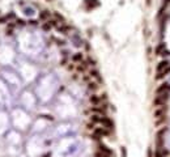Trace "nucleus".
<instances>
[{
	"label": "nucleus",
	"mask_w": 170,
	"mask_h": 157,
	"mask_svg": "<svg viewBox=\"0 0 170 157\" xmlns=\"http://www.w3.org/2000/svg\"><path fill=\"white\" fill-rule=\"evenodd\" d=\"M167 97L169 94H157L154 100H153V105L154 106H164L167 101Z\"/></svg>",
	"instance_id": "obj_1"
},
{
	"label": "nucleus",
	"mask_w": 170,
	"mask_h": 157,
	"mask_svg": "<svg viewBox=\"0 0 170 157\" xmlns=\"http://www.w3.org/2000/svg\"><path fill=\"white\" fill-rule=\"evenodd\" d=\"M107 135H109V130L103 128V127H98V128H96V130H94L93 139L98 140V139H101L102 136H107Z\"/></svg>",
	"instance_id": "obj_2"
},
{
	"label": "nucleus",
	"mask_w": 170,
	"mask_h": 157,
	"mask_svg": "<svg viewBox=\"0 0 170 157\" xmlns=\"http://www.w3.org/2000/svg\"><path fill=\"white\" fill-rule=\"evenodd\" d=\"M170 92V85L167 83H164L156 89V94H169Z\"/></svg>",
	"instance_id": "obj_3"
},
{
	"label": "nucleus",
	"mask_w": 170,
	"mask_h": 157,
	"mask_svg": "<svg viewBox=\"0 0 170 157\" xmlns=\"http://www.w3.org/2000/svg\"><path fill=\"white\" fill-rule=\"evenodd\" d=\"M99 123H101L102 127H103V128H106V130H111L114 127L113 122H111L109 118H106V117H102L101 120H99Z\"/></svg>",
	"instance_id": "obj_4"
},
{
	"label": "nucleus",
	"mask_w": 170,
	"mask_h": 157,
	"mask_svg": "<svg viewBox=\"0 0 170 157\" xmlns=\"http://www.w3.org/2000/svg\"><path fill=\"white\" fill-rule=\"evenodd\" d=\"M169 156V152L166 151L162 147H157L156 151H154V157H167Z\"/></svg>",
	"instance_id": "obj_5"
},
{
	"label": "nucleus",
	"mask_w": 170,
	"mask_h": 157,
	"mask_svg": "<svg viewBox=\"0 0 170 157\" xmlns=\"http://www.w3.org/2000/svg\"><path fill=\"white\" fill-rule=\"evenodd\" d=\"M165 114H166V109L165 107H160L157 110H154V118H165Z\"/></svg>",
	"instance_id": "obj_6"
},
{
	"label": "nucleus",
	"mask_w": 170,
	"mask_h": 157,
	"mask_svg": "<svg viewBox=\"0 0 170 157\" xmlns=\"http://www.w3.org/2000/svg\"><path fill=\"white\" fill-rule=\"evenodd\" d=\"M167 67H170L169 66V62H167V60H162V62L158 63V66H157V72L164 71V69H166Z\"/></svg>",
	"instance_id": "obj_7"
},
{
	"label": "nucleus",
	"mask_w": 170,
	"mask_h": 157,
	"mask_svg": "<svg viewBox=\"0 0 170 157\" xmlns=\"http://www.w3.org/2000/svg\"><path fill=\"white\" fill-rule=\"evenodd\" d=\"M85 5H86L88 9H90V8H94V7L98 5V1L97 0H85Z\"/></svg>",
	"instance_id": "obj_8"
},
{
	"label": "nucleus",
	"mask_w": 170,
	"mask_h": 157,
	"mask_svg": "<svg viewBox=\"0 0 170 157\" xmlns=\"http://www.w3.org/2000/svg\"><path fill=\"white\" fill-rule=\"evenodd\" d=\"M169 73H170V67H167V68H166V69H164V71L157 72L156 79H162V77H165L166 75H169Z\"/></svg>",
	"instance_id": "obj_9"
},
{
	"label": "nucleus",
	"mask_w": 170,
	"mask_h": 157,
	"mask_svg": "<svg viewBox=\"0 0 170 157\" xmlns=\"http://www.w3.org/2000/svg\"><path fill=\"white\" fill-rule=\"evenodd\" d=\"M166 50V47H165L164 43H161V45H158L156 47V55H162L164 54V51Z\"/></svg>",
	"instance_id": "obj_10"
},
{
	"label": "nucleus",
	"mask_w": 170,
	"mask_h": 157,
	"mask_svg": "<svg viewBox=\"0 0 170 157\" xmlns=\"http://www.w3.org/2000/svg\"><path fill=\"white\" fill-rule=\"evenodd\" d=\"M98 151L103 152V153H107V154H110V156H111V151H110V149H109L106 145H102V144H101V145L98 147Z\"/></svg>",
	"instance_id": "obj_11"
},
{
	"label": "nucleus",
	"mask_w": 170,
	"mask_h": 157,
	"mask_svg": "<svg viewBox=\"0 0 170 157\" xmlns=\"http://www.w3.org/2000/svg\"><path fill=\"white\" fill-rule=\"evenodd\" d=\"M41 20H46V18H48L50 17V12L48 11H43V12H41Z\"/></svg>",
	"instance_id": "obj_12"
},
{
	"label": "nucleus",
	"mask_w": 170,
	"mask_h": 157,
	"mask_svg": "<svg viewBox=\"0 0 170 157\" xmlns=\"http://www.w3.org/2000/svg\"><path fill=\"white\" fill-rule=\"evenodd\" d=\"M72 60H73V62H81V60H82V55H81V54H76V55H73Z\"/></svg>",
	"instance_id": "obj_13"
},
{
	"label": "nucleus",
	"mask_w": 170,
	"mask_h": 157,
	"mask_svg": "<svg viewBox=\"0 0 170 157\" xmlns=\"http://www.w3.org/2000/svg\"><path fill=\"white\" fill-rule=\"evenodd\" d=\"M94 157H110V154H107V153H103V152L98 151L96 154H94Z\"/></svg>",
	"instance_id": "obj_14"
},
{
	"label": "nucleus",
	"mask_w": 170,
	"mask_h": 157,
	"mask_svg": "<svg viewBox=\"0 0 170 157\" xmlns=\"http://www.w3.org/2000/svg\"><path fill=\"white\" fill-rule=\"evenodd\" d=\"M99 101H101V100H99V97H96V96L90 97V102H92V103H96V105H98Z\"/></svg>",
	"instance_id": "obj_15"
},
{
	"label": "nucleus",
	"mask_w": 170,
	"mask_h": 157,
	"mask_svg": "<svg viewBox=\"0 0 170 157\" xmlns=\"http://www.w3.org/2000/svg\"><path fill=\"white\" fill-rule=\"evenodd\" d=\"M43 29H45V30H50V29H51V24L50 22H46L45 25H43Z\"/></svg>",
	"instance_id": "obj_16"
}]
</instances>
